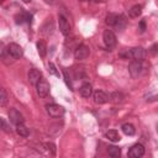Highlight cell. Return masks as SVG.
Returning a JSON list of instances; mask_svg holds the SVG:
<instances>
[{"instance_id":"f546056e","label":"cell","mask_w":158,"mask_h":158,"mask_svg":"<svg viewBox=\"0 0 158 158\" xmlns=\"http://www.w3.org/2000/svg\"><path fill=\"white\" fill-rule=\"evenodd\" d=\"M138 30H139L141 33H143V32L146 31V21H144V20H141V21H139V23H138Z\"/></svg>"},{"instance_id":"9c48e42d","label":"cell","mask_w":158,"mask_h":158,"mask_svg":"<svg viewBox=\"0 0 158 158\" xmlns=\"http://www.w3.org/2000/svg\"><path fill=\"white\" fill-rule=\"evenodd\" d=\"M9 117H10V121L14 123V125H19V123H22L23 122V116L22 114L16 110V109H10L9 110Z\"/></svg>"},{"instance_id":"5b68a950","label":"cell","mask_w":158,"mask_h":158,"mask_svg":"<svg viewBox=\"0 0 158 158\" xmlns=\"http://www.w3.org/2000/svg\"><path fill=\"white\" fill-rule=\"evenodd\" d=\"M89 53H90L89 47L85 46V44H83V43L79 44V46L74 49V57H75V59H78V60H83V59L88 58Z\"/></svg>"},{"instance_id":"7c38bea8","label":"cell","mask_w":158,"mask_h":158,"mask_svg":"<svg viewBox=\"0 0 158 158\" xmlns=\"http://www.w3.org/2000/svg\"><path fill=\"white\" fill-rule=\"evenodd\" d=\"M41 78H42V73H41V70L35 69V68L30 69V72H28V81H30L31 84L36 85V84L40 81Z\"/></svg>"},{"instance_id":"1f68e13d","label":"cell","mask_w":158,"mask_h":158,"mask_svg":"<svg viewBox=\"0 0 158 158\" xmlns=\"http://www.w3.org/2000/svg\"><path fill=\"white\" fill-rule=\"evenodd\" d=\"M47 4H49V5H53V4H56L57 2V0H44Z\"/></svg>"},{"instance_id":"2e32d148","label":"cell","mask_w":158,"mask_h":158,"mask_svg":"<svg viewBox=\"0 0 158 158\" xmlns=\"http://www.w3.org/2000/svg\"><path fill=\"white\" fill-rule=\"evenodd\" d=\"M36 46H37V52H38L40 57L44 58V57H46V54H47V46H46L44 41L40 40V41L37 42V44H36Z\"/></svg>"},{"instance_id":"9a60e30c","label":"cell","mask_w":158,"mask_h":158,"mask_svg":"<svg viewBox=\"0 0 158 158\" xmlns=\"http://www.w3.org/2000/svg\"><path fill=\"white\" fill-rule=\"evenodd\" d=\"M121 130H122V132L126 135V136H133L135 133H136V128H135V126L132 125V123H123L122 126H121Z\"/></svg>"},{"instance_id":"d6986e66","label":"cell","mask_w":158,"mask_h":158,"mask_svg":"<svg viewBox=\"0 0 158 158\" xmlns=\"http://www.w3.org/2000/svg\"><path fill=\"white\" fill-rule=\"evenodd\" d=\"M16 132H17V135L21 136V137H27L28 133H30V132H28V128L23 125V122L16 125Z\"/></svg>"},{"instance_id":"484cf974","label":"cell","mask_w":158,"mask_h":158,"mask_svg":"<svg viewBox=\"0 0 158 158\" xmlns=\"http://www.w3.org/2000/svg\"><path fill=\"white\" fill-rule=\"evenodd\" d=\"M48 70H49V73L51 74H53V75H57V77H59V73H58V70H57V68H56V65L52 63V62H49L48 63Z\"/></svg>"},{"instance_id":"603a6c76","label":"cell","mask_w":158,"mask_h":158,"mask_svg":"<svg viewBox=\"0 0 158 158\" xmlns=\"http://www.w3.org/2000/svg\"><path fill=\"white\" fill-rule=\"evenodd\" d=\"M110 100H111L112 102H115V104L121 102V101L123 100V95H122L121 93H112V94L110 95Z\"/></svg>"},{"instance_id":"d4e9b609","label":"cell","mask_w":158,"mask_h":158,"mask_svg":"<svg viewBox=\"0 0 158 158\" xmlns=\"http://www.w3.org/2000/svg\"><path fill=\"white\" fill-rule=\"evenodd\" d=\"M0 122H1V128H2V131L6 132V133H10V132H11V128H10V126L6 123V120H5L4 117H0Z\"/></svg>"},{"instance_id":"4fadbf2b","label":"cell","mask_w":158,"mask_h":158,"mask_svg":"<svg viewBox=\"0 0 158 158\" xmlns=\"http://www.w3.org/2000/svg\"><path fill=\"white\" fill-rule=\"evenodd\" d=\"M79 93H80V95H81L83 98H90V96L93 95V86H91L89 83H85V84H83V85L80 86Z\"/></svg>"},{"instance_id":"ffe728a7","label":"cell","mask_w":158,"mask_h":158,"mask_svg":"<svg viewBox=\"0 0 158 158\" xmlns=\"http://www.w3.org/2000/svg\"><path fill=\"white\" fill-rule=\"evenodd\" d=\"M107 153H109V156L112 157V158H118V157L121 156V149H120L118 147H116V146H109Z\"/></svg>"},{"instance_id":"ac0fdd59","label":"cell","mask_w":158,"mask_h":158,"mask_svg":"<svg viewBox=\"0 0 158 158\" xmlns=\"http://www.w3.org/2000/svg\"><path fill=\"white\" fill-rule=\"evenodd\" d=\"M105 136H106V138H107L109 141H111V142H117V141H120V135H118V132H117L116 130H109V131L105 133Z\"/></svg>"},{"instance_id":"277c9868","label":"cell","mask_w":158,"mask_h":158,"mask_svg":"<svg viewBox=\"0 0 158 158\" xmlns=\"http://www.w3.org/2000/svg\"><path fill=\"white\" fill-rule=\"evenodd\" d=\"M46 110H47L48 115L52 116V117H60V116L64 115V109L60 105H57V104L46 105Z\"/></svg>"},{"instance_id":"8fae6325","label":"cell","mask_w":158,"mask_h":158,"mask_svg":"<svg viewBox=\"0 0 158 158\" xmlns=\"http://www.w3.org/2000/svg\"><path fill=\"white\" fill-rule=\"evenodd\" d=\"M131 53H132V58L136 59V60H144L146 57H147V52L143 47H135L131 49Z\"/></svg>"},{"instance_id":"44dd1931","label":"cell","mask_w":158,"mask_h":158,"mask_svg":"<svg viewBox=\"0 0 158 158\" xmlns=\"http://www.w3.org/2000/svg\"><path fill=\"white\" fill-rule=\"evenodd\" d=\"M141 14H142V6H141V5H135V6H132V7L130 9V11H128L130 17H138Z\"/></svg>"},{"instance_id":"30bf717a","label":"cell","mask_w":158,"mask_h":158,"mask_svg":"<svg viewBox=\"0 0 158 158\" xmlns=\"http://www.w3.org/2000/svg\"><path fill=\"white\" fill-rule=\"evenodd\" d=\"M93 98H94V101L99 105L101 104H106L109 100H110V95H107L105 91L102 90H96L94 94H93Z\"/></svg>"},{"instance_id":"3957f363","label":"cell","mask_w":158,"mask_h":158,"mask_svg":"<svg viewBox=\"0 0 158 158\" xmlns=\"http://www.w3.org/2000/svg\"><path fill=\"white\" fill-rule=\"evenodd\" d=\"M128 72H130V75L136 79L139 77L141 72H142V62L141 60H132L130 64H128Z\"/></svg>"},{"instance_id":"cb8c5ba5","label":"cell","mask_w":158,"mask_h":158,"mask_svg":"<svg viewBox=\"0 0 158 158\" xmlns=\"http://www.w3.org/2000/svg\"><path fill=\"white\" fill-rule=\"evenodd\" d=\"M7 102V94H6V90L5 89H1L0 90V106H5Z\"/></svg>"},{"instance_id":"836d02e7","label":"cell","mask_w":158,"mask_h":158,"mask_svg":"<svg viewBox=\"0 0 158 158\" xmlns=\"http://www.w3.org/2000/svg\"><path fill=\"white\" fill-rule=\"evenodd\" d=\"M156 130H157V133H158V123H157V127H156Z\"/></svg>"},{"instance_id":"d6a6232c","label":"cell","mask_w":158,"mask_h":158,"mask_svg":"<svg viewBox=\"0 0 158 158\" xmlns=\"http://www.w3.org/2000/svg\"><path fill=\"white\" fill-rule=\"evenodd\" d=\"M25 4H28V2H31V0H22Z\"/></svg>"},{"instance_id":"e0dca14e","label":"cell","mask_w":158,"mask_h":158,"mask_svg":"<svg viewBox=\"0 0 158 158\" xmlns=\"http://www.w3.org/2000/svg\"><path fill=\"white\" fill-rule=\"evenodd\" d=\"M23 21L31 23V21H32V15H30L28 12H22L21 15H17V16H16V23H22Z\"/></svg>"},{"instance_id":"f1b7e54d","label":"cell","mask_w":158,"mask_h":158,"mask_svg":"<svg viewBox=\"0 0 158 158\" xmlns=\"http://www.w3.org/2000/svg\"><path fill=\"white\" fill-rule=\"evenodd\" d=\"M148 52H149L152 56H157V54H158V43H154V44H152Z\"/></svg>"},{"instance_id":"6da1fadb","label":"cell","mask_w":158,"mask_h":158,"mask_svg":"<svg viewBox=\"0 0 158 158\" xmlns=\"http://www.w3.org/2000/svg\"><path fill=\"white\" fill-rule=\"evenodd\" d=\"M49 84L47 81V79L44 78H41L40 81L36 84V90H37V94L40 98H46L48 94H49Z\"/></svg>"},{"instance_id":"7402d4cb","label":"cell","mask_w":158,"mask_h":158,"mask_svg":"<svg viewBox=\"0 0 158 158\" xmlns=\"http://www.w3.org/2000/svg\"><path fill=\"white\" fill-rule=\"evenodd\" d=\"M116 20H117V15H116V14H109V15L106 16L105 22H106V25H109V26H115Z\"/></svg>"},{"instance_id":"83f0119b","label":"cell","mask_w":158,"mask_h":158,"mask_svg":"<svg viewBox=\"0 0 158 158\" xmlns=\"http://www.w3.org/2000/svg\"><path fill=\"white\" fill-rule=\"evenodd\" d=\"M43 147H46V149H47V151H51V153H52V154H54V153H56V146H54L53 143H44V144H43Z\"/></svg>"},{"instance_id":"7a4b0ae2","label":"cell","mask_w":158,"mask_h":158,"mask_svg":"<svg viewBox=\"0 0 158 158\" xmlns=\"http://www.w3.org/2000/svg\"><path fill=\"white\" fill-rule=\"evenodd\" d=\"M102 40H104L105 46H106L109 49H112V48L116 46V36H115V33H114L112 31H110V30H105V31H104Z\"/></svg>"},{"instance_id":"52a82bcc","label":"cell","mask_w":158,"mask_h":158,"mask_svg":"<svg viewBox=\"0 0 158 158\" xmlns=\"http://www.w3.org/2000/svg\"><path fill=\"white\" fill-rule=\"evenodd\" d=\"M144 154V147L141 143H136L133 144L130 151H128V157L130 158H139Z\"/></svg>"},{"instance_id":"4316f807","label":"cell","mask_w":158,"mask_h":158,"mask_svg":"<svg viewBox=\"0 0 158 158\" xmlns=\"http://www.w3.org/2000/svg\"><path fill=\"white\" fill-rule=\"evenodd\" d=\"M118 56H120L121 58H123V59L132 58V53H131V51H128V49H126V51H123V52H120Z\"/></svg>"},{"instance_id":"e575fe53","label":"cell","mask_w":158,"mask_h":158,"mask_svg":"<svg viewBox=\"0 0 158 158\" xmlns=\"http://www.w3.org/2000/svg\"><path fill=\"white\" fill-rule=\"evenodd\" d=\"M80 1H88V0H80Z\"/></svg>"},{"instance_id":"4dcf8cb0","label":"cell","mask_w":158,"mask_h":158,"mask_svg":"<svg viewBox=\"0 0 158 158\" xmlns=\"http://www.w3.org/2000/svg\"><path fill=\"white\" fill-rule=\"evenodd\" d=\"M154 100H158V95H156V96H152V98L147 99V101H154Z\"/></svg>"},{"instance_id":"ba28073f","label":"cell","mask_w":158,"mask_h":158,"mask_svg":"<svg viewBox=\"0 0 158 158\" xmlns=\"http://www.w3.org/2000/svg\"><path fill=\"white\" fill-rule=\"evenodd\" d=\"M58 23H59V30L60 32L64 35V36H68L70 33V25H69V21L67 20L65 16L63 15H59L58 17Z\"/></svg>"},{"instance_id":"5bb4252c","label":"cell","mask_w":158,"mask_h":158,"mask_svg":"<svg viewBox=\"0 0 158 158\" xmlns=\"http://www.w3.org/2000/svg\"><path fill=\"white\" fill-rule=\"evenodd\" d=\"M127 25V20L123 15H117V20H116V23H115V28L118 30V31H122Z\"/></svg>"},{"instance_id":"8992f818","label":"cell","mask_w":158,"mask_h":158,"mask_svg":"<svg viewBox=\"0 0 158 158\" xmlns=\"http://www.w3.org/2000/svg\"><path fill=\"white\" fill-rule=\"evenodd\" d=\"M6 49H7L9 54H10L12 58H15V59L21 58L22 54H23V51H22L21 46H19L17 43H10V44L6 47Z\"/></svg>"}]
</instances>
